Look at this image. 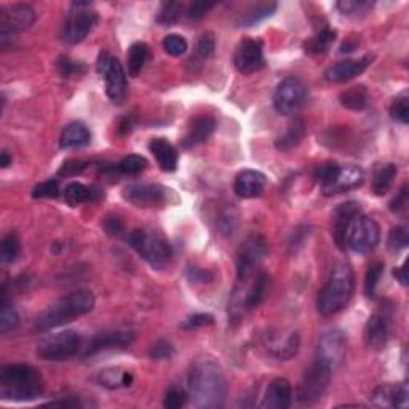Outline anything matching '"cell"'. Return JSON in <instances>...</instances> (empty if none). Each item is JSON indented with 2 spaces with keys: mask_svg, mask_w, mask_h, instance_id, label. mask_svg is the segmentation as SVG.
I'll use <instances>...</instances> for the list:
<instances>
[{
  "mask_svg": "<svg viewBox=\"0 0 409 409\" xmlns=\"http://www.w3.org/2000/svg\"><path fill=\"white\" fill-rule=\"evenodd\" d=\"M189 396L197 408H221L226 401L227 380L220 363L213 358H199L190 368Z\"/></svg>",
  "mask_w": 409,
  "mask_h": 409,
  "instance_id": "1",
  "label": "cell"
},
{
  "mask_svg": "<svg viewBox=\"0 0 409 409\" xmlns=\"http://www.w3.org/2000/svg\"><path fill=\"white\" fill-rule=\"evenodd\" d=\"M45 390V380L31 365H7L0 369V396L8 401H31Z\"/></svg>",
  "mask_w": 409,
  "mask_h": 409,
  "instance_id": "2",
  "label": "cell"
},
{
  "mask_svg": "<svg viewBox=\"0 0 409 409\" xmlns=\"http://www.w3.org/2000/svg\"><path fill=\"white\" fill-rule=\"evenodd\" d=\"M94 307V296L89 289H77L72 291L64 298L45 310L42 315L34 323V331L47 333L50 329L63 327L66 323H71L76 318L87 315Z\"/></svg>",
  "mask_w": 409,
  "mask_h": 409,
  "instance_id": "3",
  "label": "cell"
},
{
  "mask_svg": "<svg viewBox=\"0 0 409 409\" xmlns=\"http://www.w3.org/2000/svg\"><path fill=\"white\" fill-rule=\"evenodd\" d=\"M354 272L352 268L340 262L334 266L329 273L328 282L324 283L317 299V310L323 317H331L349 304L354 294Z\"/></svg>",
  "mask_w": 409,
  "mask_h": 409,
  "instance_id": "4",
  "label": "cell"
},
{
  "mask_svg": "<svg viewBox=\"0 0 409 409\" xmlns=\"http://www.w3.org/2000/svg\"><path fill=\"white\" fill-rule=\"evenodd\" d=\"M130 246L157 271L165 268L173 257L171 245L166 242V238L145 229H136L130 234Z\"/></svg>",
  "mask_w": 409,
  "mask_h": 409,
  "instance_id": "5",
  "label": "cell"
},
{
  "mask_svg": "<svg viewBox=\"0 0 409 409\" xmlns=\"http://www.w3.org/2000/svg\"><path fill=\"white\" fill-rule=\"evenodd\" d=\"M98 22V13L92 10L89 2H74L61 31V41L67 45H77L87 38Z\"/></svg>",
  "mask_w": 409,
  "mask_h": 409,
  "instance_id": "6",
  "label": "cell"
},
{
  "mask_svg": "<svg viewBox=\"0 0 409 409\" xmlns=\"http://www.w3.org/2000/svg\"><path fill=\"white\" fill-rule=\"evenodd\" d=\"M82 347V336L74 329L55 333L37 344L38 358L47 361H63L74 357Z\"/></svg>",
  "mask_w": 409,
  "mask_h": 409,
  "instance_id": "7",
  "label": "cell"
},
{
  "mask_svg": "<svg viewBox=\"0 0 409 409\" xmlns=\"http://www.w3.org/2000/svg\"><path fill=\"white\" fill-rule=\"evenodd\" d=\"M309 88L298 77H287L278 83L273 93V108L280 115L291 117L304 108Z\"/></svg>",
  "mask_w": 409,
  "mask_h": 409,
  "instance_id": "8",
  "label": "cell"
},
{
  "mask_svg": "<svg viewBox=\"0 0 409 409\" xmlns=\"http://www.w3.org/2000/svg\"><path fill=\"white\" fill-rule=\"evenodd\" d=\"M36 21V11L29 5L16 3L0 8V47L7 50L13 45L18 32L29 29Z\"/></svg>",
  "mask_w": 409,
  "mask_h": 409,
  "instance_id": "9",
  "label": "cell"
},
{
  "mask_svg": "<svg viewBox=\"0 0 409 409\" xmlns=\"http://www.w3.org/2000/svg\"><path fill=\"white\" fill-rule=\"evenodd\" d=\"M333 371L322 363L313 361L309 369H306L298 387V401L301 405H313L327 392Z\"/></svg>",
  "mask_w": 409,
  "mask_h": 409,
  "instance_id": "10",
  "label": "cell"
},
{
  "mask_svg": "<svg viewBox=\"0 0 409 409\" xmlns=\"http://www.w3.org/2000/svg\"><path fill=\"white\" fill-rule=\"evenodd\" d=\"M96 69L98 74L104 77L108 98L112 103L120 104L127 98V74L120 61L112 58L108 52H101Z\"/></svg>",
  "mask_w": 409,
  "mask_h": 409,
  "instance_id": "11",
  "label": "cell"
},
{
  "mask_svg": "<svg viewBox=\"0 0 409 409\" xmlns=\"http://www.w3.org/2000/svg\"><path fill=\"white\" fill-rule=\"evenodd\" d=\"M267 256V240L259 234L250 235L237 251V278L246 282Z\"/></svg>",
  "mask_w": 409,
  "mask_h": 409,
  "instance_id": "12",
  "label": "cell"
},
{
  "mask_svg": "<svg viewBox=\"0 0 409 409\" xmlns=\"http://www.w3.org/2000/svg\"><path fill=\"white\" fill-rule=\"evenodd\" d=\"M392 324H394V307L390 302H382L379 309L369 317L365 327V344L368 349H384L390 338Z\"/></svg>",
  "mask_w": 409,
  "mask_h": 409,
  "instance_id": "13",
  "label": "cell"
},
{
  "mask_svg": "<svg viewBox=\"0 0 409 409\" xmlns=\"http://www.w3.org/2000/svg\"><path fill=\"white\" fill-rule=\"evenodd\" d=\"M380 240V229L378 222L368 216H357L352 222L349 235H347V248L355 253L365 254L376 248Z\"/></svg>",
  "mask_w": 409,
  "mask_h": 409,
  "instance_id": "14",
  "label": "cell"
},
{
  "mask_svg": "<svg viewBox=\"0 0 409 409\" xmlns=\"http://www.w3.org/2000/svg\"><path fill=\"white\" fill-rule=\"evenodd\" d=\"M347 350V338L343 331L334 329V331L324 333L317 345L315 361L328 366L334 371L340 363H343Z\"/></svg>",
  "mask_w": 409,
  "mask_h": 409,
  "instance_id": "15",
  "label": "cell"
},
{
  "mask_svg": "<svg viewBox=\"0 0 409 409\" xmlns=\"http://www.w3.org/2000/svg\"><path fill=\"white\" fill-rule=\"evenodd\" d=\"M264 345L268 354L278 360H291L299 352L301 338L298 331L271 329L264 334Z\"/></svg>",
  "mask_w": 409,
  "mask_h": 409,
  "instance_id": "16",
  "label": "cell"
},
{
  "mask_svg": "<svg viewBox=\"0 0 409 409\" xmlns=\"http://www.w3.org/2000/svg\"><path fill=\"white\" fill-rule=\"evenodd\" d=\"M234 64L237 67L240 74L250 76L254 74L264 67V53H262V45L254 38H243L235 48Z\"/></svg>",
  "mask_w": 409,
  "mask_h": 409,
  "instance_id": "17",
  "label": "cell"
},
{
  "mask_svg": "<svg viewBox=\"0 0 409 409\" xmlns=\"http://www.w3.org/2000/svg\"><path fill=\"white\" fill-rule=\"evenodd\" d=\"M168 190L159 184H130L123 189V199L134 206L150 208L165 203Z\"/></svg>",
  "mask_w": 409,
  "mask_h": 409,
  "instance_id": "18",
  "label": "cell"
},
{
  "mask_svg": "<svg viewBox=\"0 0 409 409\" xmlns=\"http://www.w3.org/2000/svg\"><path fill=\"white\" fill-rule=\"evenodd\" d=\"M361 215L360 203L357 201H347V203L339 205L334 210L333 215V237L336 245L340 250L347 248V235H349L352 222L355 221L357 216Z\"/></svg>",
  "mask_w": 409,
  "mask_h": 409,
  "instance_id": "19",
  "label": "cell"
},
{
  "mask_svg": "<svg viewBox=\"0 0 409 409\" xmlns=\"http://www.w3.org/2000/svg\"><path fill=\"white\" fill-rule=\"evenodd\" d=\"M373 56H365L361 59H345L328 67L324 72V78L331 83H344L352 78L358 77L366 71V67L371 64Z\"/></svg>",
  "mask_w": 409,
  "mask_h": 409,
  "instance_id": "20",
  "label": "cell"
},
{
  "mask_svg": "<svg viewBox=\"0 0 409 409\" xmlns=\"http://www.w3.org/2000/svg\"><path fill=\"white\" fill-rule=\"evenodd\" d=\"M408 384H382L374 389L371 400L376 406L406 408L409 401Z\"/></svg>",
  "mask_w": 409,
  "mask_h": 409,
  "instance_id": "21",
  "label": "cell"
},
{
  "mask_svg": "<svg viewBox=\"0 0 409 409\" xmlns=\"http://www.w3.org/2000/svg\"><path fill=\"white\" fill-rule=\"evenodd\" d=\"M133 340H134V334L131 331H110V333L96 334L92 340H89L85 357H93L103 350L128 347L133 344Z\"/></svg>",
  "mask_w": 409,
  "mask_h": 409,
  "instance_id": "22",
  "label": "cell"
},
{
  "mask_svg": "<svg viewBox=\"0 0 409 409\" xmlns=\"http://www.w3.org/2000/svg\"><path fill=\"white\" fill-rule=\"evenodd\" d=\"M266 187L264 173L257 170H243L240 171L234 182V192L242 199L259 197Z\"/></svg>",
  "mask_w": 409,
  "mask_h": 409,
  "instance_id": "23",
  "label": "cell"
},
{
  "mask_svg": "<svg viewBox=\"0 0 409 409\" xmlns=\"http://www.w3.org/2000/svg\"><path fill=\"white\" fill-rule=\"evenodd\" d=\"M293 400V389L287 379H275L268 384L266 390L262 408L267 409H287Z\"/></svg>",
  "mask_w": 409,
  "mask_h": 409,
  "instance_id": "24",
  "label": "cell"
},
{
  "mask_svg": "<svg viewBox=\"0 0 409 409\" xmlns=\"http://www.w3.org/2000/svg\"><path fill=\"white\" fill-rule=\"evenodd\" d=\"M363 171L358 166L349 165V166H340V170L336 176L334 181L329 184L328 187L322 189L324 195H336L340 192H347L363 184Z\"/></svg>",
  "mask_w": 409,
  "mask_h": 409,
  "instance_id": "25",
  "label": "cell"
},
{
  "mask_svg": "<svg viewBox=\"0 0 409 409\" xmlns=\"http://www.w3.org/2000/svg\"><path fill=\"white\" fill-rule=\"evenodd\" d=\"M216 128V122L215 119H211L208 115H201L194 119L192 123H190L187 133L184 134L182 138V148L184 149H192L197 148L199 144L205 143L208 139L213 131Z\"/></svg>",
  "mask_w": 409,
  "mask_h": 409,
  "instance_id": "26",
  "label": "cell"
},
{
  "mask_svg": "<svg viewBox=\"0 0 409 409\" xmlns=\"http://www.w3.org/2000/svg\"><path fill=\"white\" fill-rule=\"evenodd\" d=\"M149 150L155 157L157 164L166 173H171L178 166V150L164 138H155L149 144Z\"/></svg>",
  "mask_w": 409,
  "mask_h": 409,
  "instance_id": "27",
  "label": "cell"
},
{
  "mask_svg": "<svg viewBox=\"0 0 409 409\" xmlns=\"http://www.w3.org/2000/svg\"><path fill=\"white\" fill-rule=\"evenodd\" d=\"M89 141H92V134H89L88 128L80 122H72L64 128L63 133H61L59 148L77 149L89 144Z\"/></svg>",
  "mask_w": 409,
  "mask_h": 409,
  "instance_id": "28",
  "label": "cell"
},
{
  "mask_svg": "<svg viewBox=\"0 0 409 409\" xmlns=\"http://www.w3.org/2000/svg\"><path fill=\"white\" fill-rule=\"evenodd\" d=\"M277 10V3L275 2H261L256 3L253 7H250L246 11H243L240 15V18L237 20V24L240 27H250L254 26L257 22H261L262 20L268 18V16L273 15V11Z\"/></svg>",
  "mask_w": 409,
  "mask_h": 409,
  "instance_id": "29",
  "label": "cell"
},
{
  "mask_svg": "<svg viewBox=\"0 0 409 409\" xmlns=\"http://www.w3.org/2000/svg\"><path fill=\"white\" fill-rule=\"evenodd\" d=\"M304 136H306L304 122L296 119L289 123L287 133L282 134V136L277 139L275 148L280 150V152H288V150L298 148L302 139H304Z\"/></svg>",
  "mask_w": 409,
  "mask_h": 409,
  "instance_id": "30",
  "label": "cell"
},
{
  "mask_svg": "<svg viewBox=\"0 0 409 409\" xmlns=\"http://www.w3.org/2000/svg\"><path fill=\"white\" fill-rule=\"evenodd\" d=\"M101 197V190L96 187H87L80 182H71L64 189V199L71 206H77L83 201H94Z\"/></svg>",
  "mask_w": 409,
  "mask_h": 409,
  "instance_id": "31",
  "label": "cell"
},
{
  "mask_svg": "<svg viewBox=\"0 0 409 409\" xmlns=\"http://www.w3.org/2000/svg\"><path fill=\"white\" fill-rule=\"evenodd\" d=\"M148 56H149L148 45L143 43V42L133 43L130 50H128V55H127L128 76L138 77L139 74H141L145 61H148Z\"/></svg>",
  "mask_w": 409,
  "mask_h": 409,
  "instance_id": "32",
  "label": "cell"
},
{
  "mask_svg": "<svg viewBox=\"0 0 409 409\" xmlns=\"http://www.w3.org/2000/svg\"><path fill=\"white\" fill-rule=\"evenodd\" d=\"M396 173H399V170H396V165H394V164L379 166L376 173H374V178H373V192L376 195L387 194L390 187L394 186Z\"/></svg>",
  "mask_w": 409,
  "mask_h": 409,
  "instance_id": "33",
  "label": "cell"
},
{
  "mask_svg": "<svg viewBox=\"0 0 409 409\" xmlns=\"http://www.w3.org/2000/svg\"><path fill=\"white\" fill-rule=\"evenodd\" d=\"M336 41V31H331L329 27H323L322 31L317 32L315 37L309 38L304 43V48L307 53L310 55H324L329 52Z\"/></svg>",
  "mask_w": 409,
  "mask_h": 409,
  "instance_id": "34",
  "label": "cell"
},
{
  "mask_svg": "<svg viewBox=\"0 0 409 409\" xmlns=\"http://www.w3.org/2000/svg\"><path fill=\"white\" fill-rule=\"evenodd\" d=\"M99 385L108 389H119V387H128L133 382V376L128 371H120V369H104L99 373L98 376Z\"/></svg>",
  "mask_w": 409,
  "mask_h": 409,
  "instance_id": "35",
  "label": "cell"
},
{
  "mask_svg": "<svg viewBox=\"0 0 409 409\" xmlns=\"http://www.w3.org/2000/svg\"><path fill=\"white\" fill-rule=\"evenodd\" d=\"M267 288H268V277L266 275V273H259L253 282V285L250 287L248 293H246L245 296L246 309H256V307L266 299Z\"/></svg>",
  "mask_w": 409,
  "mask_h": 409,
  "instance_id": "36",
  "label": "cell"
},
{
  "mask_svg": "<svg viewBox=\"0 0 409 409\" xmlns=\"http://www.w3.org/2000/svg\"><path fill=\"white\" fill-rule=\"evenodd\" d=\"M339 101H340V104L347 109L363 110V109H366L369 96L365 87H354V88L345 89L344 93H340Z\"/></svg>",
  "mask_w": 409,
  "mask_h": 409,
  "instance_id": "37",
  "label": "cell"
},
{
  "mask_svg": "<svg viewBox=\"0 0 409 409\" xmlns=\"http://www.w3.org/2000/svg\"><path fill=\"white\" fill-rule=\"evenodd\" d=\"M184 13V3L181 2H165L162 3L159 10V16H157V22L162 26H171L181 20Z\"/></svg>",
  "mask_w": 409,
  "mask_h": 409,
  "instance_id": "38",
  "label": "cell"
},
{
  "mask_svg": "<svg viewBox=\"0 0 409 409\" xmlns=\"http://www.w3.org/2000/svg\"><path fill=\"white\" fill-rule=\"evenodd\" d=\"M21 245L20 240L15 234H8L2 238V243H0V261L3 264H10V262L16 261V257L20 254Z\"/></svg>",
  "mask_w": 409,
  "mask_h": 409,
  "instance_id": "39",
  "label": "cell"
},
{
  "mask_svg": "<svg viewBox=\"0 0 409 409\" xmlns=\"http://www.w3.org/2000/svg\"><path fill=\"white\" fill-rule=\"evenodd\" d=\"M390 115H392V119L403 123V125H406V123L409 122V94H408V89H405V92H401L399 96L392 101Z\"/></svg>",
  "mask_w": 409,
  "mask_h": 409,
  "instance_id": "40",
  "label": "cell"
},
{
  "mask_svg": "<svg viewBox=\"0 0 409 409\" xmlns=\"http://www.w3.org/2000/svg\"><path fill=\"white\" fill-rule=\"evenodd\" d=\"M145 166H148V160H145L143 155L133 154V155H127L125 159H122L117 168H119V171L122 173V175L136 176L145 170Z\"/></svg>",
  "mask_w": 409,
  "mask_h": 409,
  "instance_id": "41",
  "label": "cell"
},
{
  "mask_svg": "<svg viewBox=\"0 0 409 409\" xmlns=\"http://www.w3.org/2000/svg\"><path fill=\"white\" fill-rule=\"evenodd\" d=\"M384 273V264L382 262H374L373 266H369L366 277H365V294L366 298L374 299L376 298V289L380 277Z\"/></svg>",
  "mask_w": 409,
  "mask_h": 409,
  "instance_id": "42",
  "label": "cell"
},
{
  "mask_svg": "<svg viewBox=\"0 0 409 409\" xmlns=\"http://www.w3.org/2000/svg\"><path fill=\"white\" fill-rule=\"evenodd\" d=\"M373 2L369 0H340L338 2V10L343 15L347 16H357V15H365L369 10L373 8Z\"/></svg>",
  "mask_w": 409,
  "mask_h": 409,
  "instance_id": "43",
  "label": "cell"
},
{
  "mask_svg": "<svg viewBox=\"0 0 409 409\" xmlns=\"http://www.w3.org/2000/svg\"><path fill=\"white\" fill-rule=\"evenodd\" d=\"M408 243H409V235H408L406 227L399 226V227L392 229L389 234V240H387V246L392 253H395V254L400 253V251L406 248Z\"/></svg>",
  "mask_w": 409,
  "mask_h": 409,
  "instance_id": "44",
  "label": "cell"
},
{
  "mask_svg": "<svg viewBox=\"0 0 409 409\" xmlns=\"http://www.w3.org/2000/svg\"><path fill=\"white\" fill-rule=\"evenodd\" d=\"M340 170V166L338 164H334V162H328V164H323L320 166H317L315 170V179L320 184L322 189L328 187L329 184H331L336 176H338V173Z\"/></svg>",
  "mask_w": 409,
  "mask_h": 409,
  "instance_id": "45",
  "label": "cell"
},
{
  "mask_svg": "<svg viewBox=\"0 0 409 409\" xmlns=\"http://www.w3.org/2000/svg\"><path fill=\"white\" fill-rule=\"evenodd\" d=\"M20 324V315L13 307L2 302V310H0V331L10 333Z\"/></svg>",
  "mask_w": 409,
  "mask_h": 409,
  "instance_id": "46",
  "label": "cell"
},
{
  "mask_svg": "<svg viewBox=\"0 0 409 409\" xmlns=\"http://www.w3.org/2000/svg\"><path fill=\"white\" fill-rule=\"evenodd\" d=\"M164 50L170 56H175V58L182 56L187 52L186 38L179 36V34H170V36H166L164 41Z\"/></svg>",
  "mask_w": 409,
  "mask_h": 409,
  "instance_id": "47",
  "label": "cell"
},
{
  "mask_svg": "<svg viewBox=\"0 0 409 409\" xmlns=\"http://www.w3.org/2000/svg\"><path fill=\"white\" fill-rule=\"evenodd\" d=\"M58 195H59V182L56 181V179H50V181L37 184V186L32 189L34 199H56Z\"/></svg>",
  "mask_w": 409,
  "mask_h": 409,
  "instance_id": "48",
  "label": "cell"
},
{
  "mask_svg": "<svg viewBox=\"0 0 409 409\" xmlns=\"http://www.w3.org/2000/svg\"><path fill=\"white\" fill-rule=\"evenodd\" d=\"M58 71L59 74L64 78H71L76 76H82L83 72L87 71V67L83 63H78V61H72L71 58H61L58 61Z\"/></svg>",
  "mask_w": 409,
  "mask_h": 409,
  "instance_id": "49",
  "label": "cell"
},
{
  "mask_svg": "<svg viewBox=\"0 0 409 409\" xmlns=\"http://www.w3.org/2000/svg\"><path fill=\"white\" fill-rule=\"evenodd\" d=\"M187 399H189V394L186 390H182L181 387H171L166 392L164 406L168 409H179L186 405Z\"/></svg>",
  "mask_w": 409,
  "mask_h": 409,
  "instance_id": "50",
  "label": "cell"
},
{
  "mask_svg": "<svg viewBox=\"0 0 409 409\" xmlns=\"http://www.w3.org/2000/svg\"><path fill=\"white\" fill-rule=\"evenodd\" d=\"M215 48H216L215 34H211V32L203 34L197 43V53L200 58H203V59L211 58L213 53H215Z\"/></svg>",
  "mask_w": 409,
  "mask_h": 409,
  "instance_id": "51",
  "label": "cell"
},
{
  "mask_svg": "<svg viewBox=\"0 0 409 409\" xmlns=\"http://www.w3.org/2000/svg\"><path fill=\"white\" fill-rule=\"evenodd\" d=\"M173 354H175V349L168 340H157L149 352V357L152 360H168V358L173 357Z\"/></svg>",
  "mask_w": 409,
  "mask_h": 409,
  "instance_id": "52",
  "label": "cell"
},
{
  "mask_svg": "<svg viewBox=\"0 0 409 409\" xmlns=\"http://www.w3.org/2000/svg\"><path fill=\"white\" fill-rule=\"evenodd\" d=\"M87 164H83L80 160H67L63 164V166L59 168L58 171V176L61 178H72V176H77L80 175V173L85 170Z\"/></svg>",
  "mask_w": 409,
  "mask_h": 409,
  "instance_id": "53",
  "label": "cell"
},
{
  "mask_svg": "<svg viewBox=\"0 0 409 409\" xmlns=\"http://www.w3.org/2000/svg\"><path fill=\"white\" fill-rule=\"evenodd\" d=\"M213 323H215V317L210 315V313H195V315L187 318L186 323L182 324V328L194 329L201 327H210Z\"/></svg>",
  "mask_w": 409,
  "mask_h": 409,
  "instance_id": "54",
  "label": "cell"
},
{
  "mask_svg": "<svg viewBox=\"0 0 409 409\" xmlns=\"http://www.w3.org/2000/svg\"><path fill=\"white\" fill-rule=\"evenodd\" d=\"M409 205V197H408V186L405 184V186L401 187V190L399 194L395 195L394 200L390 201V210L394 213H399V215H401V213H405L406 208Z\"/></svg>",
  "mask_w": 409,
  "mask_h": 409,
  "instance_id": "55",
  "label": "cell"
},
{
  "mask_svg": "<svg viewBox=\"0 0 409 409\" xmlns=\"http://www.w3.org/2000/svg\"><path fill=\"white\" fill-rule=\"evenodd\" d=\"M215 2H194L192 5L189 7V11H187V16L190 20L194 21H199L203 18V16L208 13V11L215 7Z\"/></svg>",
  "mask_w": 409,
  "mask_h": 409,
  "instance_id": "56",
  "label": "cell"
},
{
  "mask_svg": "<svg viewBox=\"0 0 409 409\" xmlns=\"http://www.w3.org/2000/svg\"><path fill=\"white\" fill-rule=\"evenodd\" d=\"M106 232H108L109 235H112V237H115V235H120L122 231H123V222L120 221L119 216H110L108 221H106Z\"/></svg>",
  "mask_w": 409,
  "mask_h": 409,
  "instance_id": "57",
  "label": "cell"
},
{
  "mask_svg": "<svg viewBox=\"0 0 409 409\" xmlns=\"http://www.w3.org/2000/svg\"><path fill=\"white\" fill-rule=\"evenodd\" d=\"M47 406H61V408H77L80 406V403L76 399H66V400H56L47 403Z\"/></svg>",
  "mask_w": 409,
  "mask_h": 409,
  "instance_id": "58",
  "label": "cell"
},
{
  "mask_svg": "<svg viewBox=\"0 0 409 409\" xmlns=\"http://www.w3.org/2000/svg\"><path fill=\"white\" fill-rule=\"evenodd\" d=\"M394 275L403 285V287H406V285H408V262H405V264H403L401 267L395 268Z\"/></svg>",
  "mask_w": 409,
  "mask_h": 409,
  "instance_id": "59",
  "label": "cell"
},
{
  "mask_svg": "<svg viewBox=\"0 0 409 409\" xmlns=\"http://www.w3.org/2000/svg\"><path fill=\"white\" fill-rule=\"evenodd\" d=\"M119 131H120V134H128V133H130L131 131V123H130V120H123L120 123Z\"/></svg>",
  "mask_w": 409,
  "mask_h": 409,
  "instance_id": "60",
  "label": "cell"
},
{
  "mask_svg": "<svg viewBox=\"0 0 409 409\" xmlns=\"http://www.w3.org/2000/svg\"><path fill=\"white\" fill-rule=\"evenodd\" d=\"M10 164H11L10 155H8L7 152H2V154H0V166H2V168H7V166H10Z\"/></svg>",
  "mask_w": 409,
  "mask_h": 409,
  "instance_id": "61",
  "label": "cell"
}]
</instances>
